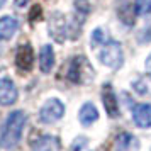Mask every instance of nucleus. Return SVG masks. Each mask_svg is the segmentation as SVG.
I'll list each match as a JSON object with an SVG mask.
<instances>
[{
  "label": "nucleus",
  "instance_id": "9b49d317",
  "mask_svg": "<svg viewBox=\"0 0 151 151\" xmlns=\"http://www.w3.org/2000/svg\"><path fill=\"white\" fill-rule=\"evenodd\" d=\"M116 151H139V139L131 132H122L116 137Z\"/></svg>",
  "mask_w": 151,
  "mask_h": 151
},
{
  "label": "nucleus",
  "instance_id": "6e6552de",
  "mask_svg": "<svg viewBox=\"0 0 151 151\" xmlns=\"http://www.w3.org/2000/svg\"><path fill=\"white\" fill-rule=\"evenodd\" d=\"M117 15L121 22L132 27L136 22V10H134V0H119L117 2Z\"/></svg>",
  "mask_w": 151,
  "mask_h": 151
},
{
  "label": "nucleus",
  "instance_id": "a211bd4d",
  "mask_svg": "<svg viewBox=\"0 0 151 151\" xmlns=\"http://www.w3.org/2000/svg\"><path fill=\"white\" fill-rule=\"evenodd\" d=\"M42 9L41 5H32V9H31V14H29V21L31 22H36V21H39L42 17Z\"/></svg>",
  "mask_w": 151,
  "mask_h": 151
},
{
  "label": "nucleus",
  "instance_id": "412c9836",
  "mask_svg": "<svg viewBox=\"0 0 151 151\" xmlns=\"http://www.w3.org/2000/svg\"><path fill=\"white\" fill-rule=\"evenodd\" d=\"M27 2H29V0H15V5H17V7H24Z\"/></svg>",
  "mask_w": 151,
  "mask_h": 151
},
{
  "label": "nucleus",
  "instance_id": "4468645a",
  "mask_svg": "<svg viewBox=\"0 0 151 151\" xmlns=\"http://www.w3.org/2000/svg\"><path fill=\"white\" fill-rule=\"evenodd\" d=\"M60 141L55 136H41L32 143V151H60Z\"/></svg>",
  "mask_w": 151,
  "mask_h": 151
},
{
  "label": "nucleus",
  "instance_id": "0eeeda50",
  "mask_svg": "<svg viewBox=\"0 0 151 151\" xmlns=\"http://www.w3.org/2000/svg\"><path fill=\"white\" fill-rule=\"evenodd\" d=\"M15 65L21 71H31L34 65V51L31 48V44H21L15 53Z\"/></svg>",
  "mask_w": 151,
  "mask_h": 151
},
{
  "label": "nucleus",
  "instance_id": "1a4fd4ad",
  "mask_svg": "<svg viewBox=\"0 0 151 151\" xmlns=\"http://www.w3.org/2000/svg\"><path fill=\"white\" fill-rule=\"evenodd\" d=\"M132 121L137 127H151V105L150 104H136L132 107Z\"/></svg>",
  "mask_w": 151,
  "mask_h": 151
},
{
  "label": "nucleus",
  "instance_id": "aec40b11",
  "mask_svg": "<svg viewBox=\"0 0 151 151\" xmlns=\"http://www.w3.org/2000/svg\"><path fill=\"white\" fill-rule=\"evenodd\" d=\"M146 71H148L150 76H151V53H150V56L146 58Z\"/></svg>",
  "mask_w": 151,
  "mask_h": 151
},
{
  "label": "nucleus",
  "instance_id": "f3484780",
  "mask_svg": "<svg viewBox=\"0 0 151 151\" xmlns=\"http://www.w3.org/2000/svg\"><path fill=\"white\" fill-rule=\"evenodd\" d=\"M105 42V39H104V32H102V29H99L97 27L93 32H92V46L95 48V46H99V44H104Z\"/></svg>",
  "mask_w": 151,
  "mask_h": 151
},
{
  "label": "nucleus",
  "instance_id": "dca6fc26",
  "mask_svg": "<svg viewBox=\"0 0 151 151\" xmlns=\"http://www.w3.org/2000/svg\"><path fill=\"white\" fill-rule=\"evenodd\" d=\"M136 15H148L151 12V0H134Z\"/></svg>",
  "mask_w": 151,
  "mask_h": 151
},
{
  "label": "nucleus",
  "instance_id": "ddd939ff",
  "mask_svg": "<svg viewBox=\"0 0 151 151\" xmlns=\"http://www.w3.org/2000/svg\"><path fill=\"white\" fill-rule=\"evenodd\" d=\"M19 27V22L15 17H10V15H5L0 19V39L2 41H7L12 36L15 34V31Z\"/></svg>",
  "mask_w": 151,
  "mask_h": 151
},
{
  "label": "nucleus",
  "instance_id": "f257e3e1",
  "mask_svg": "<svg viewBox=\"0 0 151 151\" xmlns=\"http://www.w3.org/2000/svg\"><path fill=\"white\" fill-rule=\"evenodd\" d=\"M26 122H27L26 112H22V110L10 112L5 124H4V129L0 132V146L5 148V150L15 148L19 144V141H21V136H22V131H24Z\"/></svg>",
  "mask_w": 151,
  "mask_h": 151
},
{
  "label": "nucleus",
  "instance_id": "6ab92c4d",
  "mask_svg": "<svg viewBox=\"0 0 151 151\" xmlns=\"http://www.w3.org/2000/svg\"><path fill=\"white\" fill-rule=\"evenodd\" d=\"M141 42H151V26H148L141 34Z\"/></svg>",
  "mask_w": 151,
  "mask_h": 151
},
{
  "label": "nucleus",
  "instance_id": "5701e85b",
  "mask_svg": "<svg viewBox=\"0 0 151 151\" xmlns=\"http://www.w3.org/2000/svg\"><path fill=\"white\" fill-rule=\"evenodd\" d=\"M100 151H104V150H100Z\"/></svg>",
  "mask_w": 151,
  "mask_h": 151
},
{
  "label": "nucleus",
  "instance_id": "9d476101",
  "mask_svg": "<svg viewBox=\"0 0 151 151\" xmlns=\"http://www.w3.org/2000/svg\"><path fill=\"white\" fill-rule=\"evenodd\" d=\"M17 87L10 78H0V105H12L17 100Z\"/></svg>",
  "mask_w": 151,
  "mask_h": 151
},
{
  "label": "nucleus",
  "instance_id": "20e7f679",
  "mask_svg": "<svg viewBox=\"0 0 151 151\" xmlns=\"http://www.w3.org/2000/svg\"><path fill=\"white\" fill-rule=\"evenodd\" d=\"M65 114V105H63L61 100L58 99H49L44 102V105L41 107L39 110V119L41 122L44 124H51V122H56L60 121Z\"/></svg>",
  "mask_w": 151,
  "mask_h": 151
},
{
  "label": "nucleus",
  "instance_id": "39448f33",
  "mask_svg": "<svg viewBox=\"0 0 151 151\" xmlns=\"http://www.w3.org/2000/svg\"><path fill=\"white\" fill-rule=\"evenodd\" d=\"M68 24L66 19L61 12H53V15L49 17V34L56 42H65L68 37Z\"/></svg>",
  "mask_w": 151,
  "mask_h": 151
},
{
  "label": "nucleus",
  "instance_id": "f8f14e48",
  "mask_svg": "<svg viewBox=\"0 0 151 151\" xmlns=\"http://www.w3.org/2000/svg\"><path fill=\"white\" fill-rule=\"evenodd\" d=\"M55 66V51L51 44H44L39 51V68L42 73H49Z\"/></svg>",
  "mask_w": 151,
  "mask_h": 151
},
{
  "label": "nucleus",
  "instance_id": "423d86ee",
  "mask_svg": "<svg viewBox=\"0 0 151 151\" xmlns=\"http://www.w3.org/2000/svg\"><path fill=\"white\" fill-rule=\"evenodd\" d=\"M102 102H104V107L107 110V116L116 119L119 117L121 110H119V102H117V97L114 93V88L110 83H105L102 87Z\"/></svg>",
  "mask_w": 151,
  "mask_h": 151
},
{
  "label": "nucleus",
  "instance_id": "f03ea898",
  "mask_svg": "<svg viewBox=\"0 0 151 151\" xmlns=\"http://www.w3.org/2000/svg\"><path fill=\"white\" fill-rule=\"evenodd\" d=\"M99 60L102 65L109 66L112 70H119L121 65L124 61V55H122V46L121 42L117 41H109L104 44V48L99 53Z\"/></svg>",
  "mask_w": 151,
  "mask_h": 151
},
{
  "label": "nucleus",
  "instance_id": "2eb2a0df",
  "mask_svg": "<svg viewBox=\"0 0 151 151\" xmlns=\"http://www.w3.org/2000/svg\"><path fill=\"white\" fill-rule=\"evenodd\" d=\"M78 117H80V122H82L83 126H92V124L99 119V110H97V107L93 104L87 102V104L82 105Z\"/></svg>",
  "mask_w": 151,
  "mask_h": 151
},
{
  "label": "nucleus",
  "instance_id": "4be33fe9",
  "mask_svg": "<svg viewBox=\"0 0 151 151\" xmlns=\"http://www.w3.org/2000/svg\"><path fill=\"white\" fill-rule=\"evenodd\" d=\"M5 2H7V0H0V9H2L4 5H5Z\"/></svg>",
  "mask_w": 151,
  "mask_h": 151
},
{
  "label": "nucleus",
  "instance_id": "7ed1b4c3",
  "mask_svg": "<svg viewBox=\"0 0 151 151\" xmlns=\"http://www.w3.org/2000/svg\"><path fill=\"white\" fill-rule=\"evenodd\" d=\"M93 75L92 66L88 65L85 56H75L68 65L66 76L71 83H87L90 76Z\"/></svg>",
  "mask_w": 151,
  "mask_h": 151
}]
</instances>
